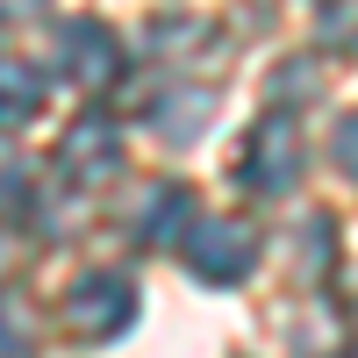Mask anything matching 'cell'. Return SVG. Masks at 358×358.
Returning <instances> with one entry per match:
<instances>
[{"label":"cell","mask_w":358,"mask_h":358,"mask_svg":"<svg viewBox=\"0 0 358 358\" xmlns=\"http://www.w3.org/2000/svg\"><path fill=\"white\" fill-rule=\"evenodd\" d=\"M187 244V273L201 280V287H236L258 265V236L244 229V222H229V215H194V229L179 236Z\"/></svg>","instance_id":"1"},{"label":"cell","mask_w":358,"mask_h":358,"mask_svg":"<svg viewBox=\"0 0 358 358\" xmlns=\"http://www.w3.org/2000/svg\"><path fill=\"white\" fill-rule=\"evenodd\" d=\"M301 165H308V151H301V136H294L287 115L258 122L244 136V151H236V179H244L251 194H294L301 187Z\"/></svg>","instance_id":"2"},{"label":"cell","mask_w":358,"mask_h":358,"mask_svg":"<svg viewBox=\"0 0 358 358\" xmlns=\"http://www.w3.org/2000/svg\"><path fill=\"white\" fill-rule=\"evenodd\" d=\"M57 65L79 94H101V86L122 79V43H115L108 22H65V36H57Z\"/></svg>","instance_id":"3"},{"label":"cell","mask_w":358,"mask_h":358,"mask_svg":"<svg viewBox=\"0 0 358 358\" xmlns=\"http://www.w3.org/2000/svg\"><path fill=\"white\" fill-rule=\"evenodd\" d=\"M65 308H72V330L79 337H122L129 330V315H136V287L122 273H86L72 294H65Z\"/></svg>","instance_id":"4"},{"label":"cell","mask_w":358,"mask_h":358,"mask_svg":"<svg viewBox=\"0 0 358 358\" xmlns=\"http://www.w3.org/2000/svg\"><path fill=\"white\" fill-rule=\"evenodd\" d=\"M57 172H65L72 187H101V179H115V172H122V136H115V122L79 115V122L65 129V143H57Z\"/></svg>","instance_id":"5"},{"label":"cell","mask_w":358,"mask_h":358,"mask_svg":"<svg viewBox=\"0 0 358 358\" xmlns=\"http://www.w3.org/2000/svg\"><path fill=\"white\" fill-rule=\"evenodd\" d=\"M136 229V244H172V236H187L194 229V194L187 187H151V201L129 215Z\"/></svg>","instance_id":"6"},{"label":"cell","mask_w":358,"mask_h":358,"mask_svg":"<svg viewBox=\"0 0 358 358\" xmlns=\"http://www.w3.org/2000/svg\"><path fill=\"white\" fill-rule=\"evenodd\" d=\"M208 115H215V86H172L151 122H158L165 143H194V136L208 129Z\"/></svg>","instance_id":"7"},{"label":"cell","mask_w":358,"mask_h":358,"mask_svg":"<svg viewBox=\"0 0 358 358\" xmlns=\"http://www.w3.org/2000/svg\"><path fill=\"white\" fill-rule=\"evenodd\" d=\"M43 115V79L22 57H0V129H29Z\"/></svg>","instance_id":"8"},{"label":"cell","mask_w":358,"mask_h":358,"mask_svg":"<svg viewBox=\"0 0 358 358\" xmlns=\"http://www.w3.org/2000/svg\"><path fill=\"white\" fill-rule=\"evenodd\" d=\"M337 265V222L330 215H308L301 229H294V273L301 280H322Z\"/></svg>","instance_id":"9"},{"label":"cell","mask_w":358,"mask_h":358,"mask_svg":"<svg viewBox=\"0 0 358 358\" xmlns=\"http://www.w3.org/2000/svg\"><path fill=\"white\" fill-rule=\"evenodd\" d=\"M0 215H8V222L36 215V172H29V165H0Z\"/></svg>","instance_id":"10"},{"label":"cell","mask_w":358,"mask_h":358,"mask_svg":"<svg viewBox=\"0 0 358 358\" xmlns=\"http://www.w3.org/2000/svg\"><path fill=\"white\" fill-rule=\"evenodd\" d=\"M330 158H337V172H344V179H358V108L337 122V136H330Z\"/></svg>","instance_id":"11"},{"label":"cell","mask_w":358,"mask_h":358,"mask_svg":"<svg viewBox=\"0 0 358 358\" xmlns=\"http://www.w3.org/2000/svg\"><path fill=\"white\" fill-rule=\"evenodd\" d=\"M308 72H315L308 57H287L280 79H273V94H280V101H308V94H315V79H308Z\"/></svg>","instance_id":"12"},{"label":"cell","mask_w":358,"mask_h":358,"mask_svg":"<svg viewBox=\"0 0 358 358\" xmlns=\"http://www.w3.org/2000/svg\"><path fill=\"white\" fill-rule=\"evenodd\" d=\"M50 0H0V29H22V22H43Z\"/></svg>","instance_id":"13"},{"label":"cell","mask_w":358,"mask_h":358,"mask_svg":"<svg viewBox=\"0 0 358 358\" xmlns=\"http://www.w3.org/2000/svg\"><path fill=\"white\" fill-rule=\"evenodd\" d=\"M22 351H29V330L15 315H0V358H22Z\"/></svg>","instance_id":"14"}]
</instances>
